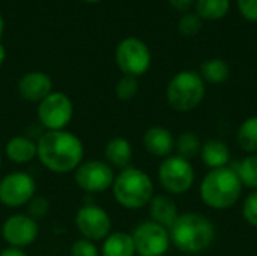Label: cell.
Wrapping results in <instances>:
<instances>
[{
    "mask_svg": "<svg viewBox=\"0 0 257 256\" xmlns=\"http://www.w3.org/2000/svg\"><path fill=\"white\" fill-rule=\"evenodd\" d=\"M242 217L244 220L257 228V190H253L242 204Z\"/></svg>",
    "mask_w": 257,
    "mask_h": 256,
    "instance_id": "obj_30",
    "label": "cell"
},
{
    "mask_svg": "<svg viewBox=\"0 0 257 256\" xmlns=\"http://www.w3.org/2000/svg\"><path fill=\"white\" fill-rule=\"evenodd\" d=\"M148 208L151 220L164 226L166 229H170L179 217L176 202L167 195H154Z\"/></svg>",
    "mask_w": 257,
    "mask_h": 256,
    "instance_id": "obj_17",
    "label": "cell"
},
{
    "mask_svg": "<svg viewBox=\"0 0 257 256\" xmlns=\"http://www.w3.org/2000/svg\"><path fill=\"white\" fill-rule=\"evenodd\" d=\"M242 183L233 167L209 170L200 183V198L212 210L232 208L242 195Z\"/></svg>",
    "mask_w": 257,
    "mask_h": 256,
    "instance_id": "obj_3",
    "label": "cell"
},
{
    "mask_svg": "<svg viewBox=\"0 0 257 256\" xmlns=\"http://www.w3.org/2000/svg\"><path fill=\"white\" fill-rule=\"evenodd\" d=\"M5 154L15 164H27L38 157L36 142L27 136H14L5 145Z\"/></svg>",
    "mask_w": 257,
    "mask_h": 256,
    "instance_id": "obj_18",
    "label": "cell"
},
{
    "mask_svg": "<svg viewBox=\"0 0 257 256\" xmlns=\"http://www.w3.org/2000/svg\"><path fill=\"white\" fill-rule=\"evenodd\" d=\"M75 226L81 235L89 241H104L111 234L110 214L96 204H84L75 214Z\"/></svg>",
    "mask_w": 257,
    "mask_h": 256,
    "instance_id": "obj_10",
    "label": "cell"
},
{
    "mask_svg": "<svg viewBox=\"0 0 257 256\" xmlns=\"http://www.w3.org/2000/svg\"><path fill=\"white\" fill-rule=\"evenodd\" d=\"M36 195V183L27 172H11L0 180V204L6 208H21Z\"/></svg>",
    "mask_w": 257,
    "mask_h": 256,
    "instance_id": "obj_11",
    "label": "cell"
},
{
    "mask_svg": "<svg viewBox=\"0 0 257 256\" xmlns=\"http://www.w3.org/2000/svg\"><path fill=\"white\" fill-rule=\"evenodd\" d=\"M5 60H6V48H5L3 44L0 42V66L5 63Z\"/></svg>",
    "mask_w": 257,
    "mask_h": 256,
    "instance_id": "obj_34",
    "label": "cell"
},
{
    "mask_svg": "<svg viewBox=\"0 0 257 256\" xmlns=\"http://www.w3.org/2000/svg\"><path fill=\"white\" fill-rule=\"evenodd\" d=\"M0 169H2V154H0Z\"/></svg>",
    "mask_w": 257,
    "mask_h": 256,
    "instance_id": "obj_37",
    "label": "cell"
},
{
    "mask_svg": "<svg viewBox=\"0 0 257 256\" xmlns=\"http://www.w3.org/2000/svg\"><path fill=\"white\" fill-rule=\"evenodd\" d=\"M104 161L114 170H123L131 166L133 161V146L120 136L111 137L104 148Z\"/></svg>",
    "mask_w": 257,
    "mask_h": 256,
    "instance_id": "obj_16",
    "label": "cell"
},
{
    "mask_svg": "<svg viewBox=\"0 0 257 256\" xmlns=\"http://www.w3.org/2000/svg\"><path fill=\"white\" fill-rule=\"evenodd\" d=\"M206 86L203 78L196 71H179L175 74L166 89L169 106L179 113L194 110L205 98Z\"/></svg>",
    "mask_w": 257,
    "mask_h": 256,
    "instance_id": "obj_5",
    "label": "cell"
},
{
    "mask_svg": "<svg viewBox=\"0 0 257 256\" xmlns=\"http://www.w3.org/2000/svg\"><path fill=\"white\" fill-rule=\"evenodd\" d=\"M3 32H5V20H3V17H2V14H0V39H2V36H3Z\"/></svg>",
    "mask_w": 257,
    "mask_h": 256,
    "instance_id": "obj_35",
    "label": "cell"
},
{
    "mask_svg": "<svg viewBox=\"0 0 257 256\" xmlns=\"http://www.w3.org/2000/svg\"><path fill=\"white\" fill-rule=\"evenodd\" d=\"M50 211V202L42 196H33L27 204V216L33 220H42Z\"/></svg>",
    "mask_w": 257,
    "mask_h": 256,
    "instance_id": "obj_28",
    "label": "cell"
},
{
    "mask_svg": "<svg viewBox=\"0 0 257 256\" xmlns=\"http://www.w3.org/2000/svg\"><path fill=\"white\" fill-rule=\"evenodd\" d=\"M131 237L137 256H164L172 244L169 229L152 220L137 225Z\"/></svg>",
    "mask_w": 257,
    "mask_h": 256,
    "instance_id": "obj_9",
    "label": "cell"
},
{
    "mask_svg": "<svg viewBox=\"0 0 257 256\" xmlns=\"http://www.w3.org/2000/svg\"><path fill=\"white\" fill-rule=\"evenodd\" d=\"M38 160L41 164L59 175L74 172L84 158V145L81 139L66 130L44 131L38 142Z\"/></svg>",
    "mask_w": 257,
    "mask_h": 256,
    "instance_id": "obj_1",
    "label": "cell"
},
{
    "mask_svg": "<svg viewBox=\"0 0 257 256\" xmlns=\"http://www.w3.org/2000/svg\"><path fill=\"white\" fill-rule=\"evenodd\" d=\"M114 60L123 75L140 77L148 72L152 63V54L148 44L139 38L122 39L114 51Z\"/></svg>",
    "mask_w": 257,
    "mask_h": 256,
    "instance_id": "obj_6",
    "label": "cell"
},
{
    "mask_svg": "<svg viewBox=\"0 0 257 256\" xmlns=\"http://www.w3.org/2000/svg\"><path fill=\"white\" fill-rule=\"evenodd\" d=\"M38 235V222L23 213L9 216L2 225V237L9 247L26 249L36 241Z\"/></svg>",
    "mask_w": 257,
    "mask_h": 256,
    "instance_id": "obj_13",
    "label": "cell"
},
{
    "mask_svg": "<svg viewBox=\"0 0 257 256\" xmlns=\"http://www.w3.org/2000/svg\"><path fill=\"white\" fill-rule=\"evenodd\" d=\"M143 146L149 154L166 158L172 155V152L175 151V137L172 131L167 130L166 127L154 125L145 131Z\"/></svg>",
    "mask_w": 257,
    "mask_h": 256,
    "instance_id": "obj_15",
    "label": "cell"
},
{
    "mask_svg": "<svg viewBox=\"0 0 257 256\" xmlns=\"http://www.w3.org/2000/svg\"><path fill=\"white\" fill-rule=\"evenodd\" d=\"M200 77L211 84H221L230 77V66L226 60L212 57L200 65Z\"/></svg>",
    "mask_w": 257,
    "mask_h": 256,
    "instance_id": "obj_21",
    "label": "cell"
},
{
    "mask_svg": "<svg viewBox=\"0 0 257 256\" xmlns=\"http://www.w3.org/2000/svg\"><path fill=\"white\" fill-rule=\"evenodd\" d=\"M244 187L257 190V154H250L233 166Z\"/></svg>",
    "mask_w": 257,
    "mask_h": 256,
    "instance_id": "obj_25",
    "label": "cell"
},
{
    "mask_svg": "<svg viewBox=\"0 0 257 256\" xmlns=\"http://www.w3.org/2000/svg\"><path fill=\"white\" fill-rule=\"evenodd\" d=\"M111 192L116 202L126 210H140L148 207L155 195L151 177L134 166L119 170L114 177Z\"/></svg>",
    "mask_w": 257,
    "mask_h": 256,
    "instance_id": "obj_4",
    "label": "cell"
},
{
    "mask_svg": "<svg viewBox=\"0 0 257 256\" xmlns=\"http://www.w3.org/2000/svg\"><path fill=\"white\" fill-rule=\"evenodd\" d=\"M71 256H101L98 246L93 241H89L86 238H78L72 243L71 250H69Z\"/></svg>",
    "mask_w": 257,
    "mask_h": 256,
    "instance_id": "obj_29",
    "label": "cell"
},
{
    "mask_svg": "<svg viewBox=\"0 0 257 256\" xmlns=\"http://www.w3.org/2000/svg\"><path fill=\"white\" fill-rule=\"evenodd\" d=\"M83 2H86V3H98L101 0H83Z\"/></svg>",
    "mask_w": 257,
    "mask_h": 256,
    "instance_id": "obj_36",
    "label": "cell"
},
{
    "mask_svg": "<svg viewBox=\"0 0 257 256\" xmlns=\"http://www.w3.org/2000/svg\"><path fill=\"white\" fill-rule=\"evenodd\" d=\"M230 0H196V14L202 20L217 21L227 15Z\"/></svg>",
    "mask_w": 257,
    "mask_h": 256,
    "instance_id": "obj_23",
    "label": "cell"
},
{
    "mask_svg": "<svg viewBox=\"0 0 257 256\" xmlns=\"http://www.w3.org/2000/svg\"><path fill=\"white\" fill-rule=\"evenodd\" d=\"M200 29H202V18L193 12H185L178 23V30L182 36H194L200 32Z\"/></svg>",
    "mask_w": 257,
    "mask_h": 256,
    "instance_id": "obj_27",
    "label": "cell"
},
{
    "mask_svg": "<svg viewBox=\"0 0 257 256\" xmlns=\"http://www.w3.org/2000/svg\"><path fill=\"white\" fill-rule=\"evenodd\" d=\"M18 94L24 101L41 103L53 92V80L47 72L42 71H29L18 80L17 84Z\"/></svg>",
    "mask_w": 257,
    "mask_h": 256,
    "instance_id": "obj_14",
    "label": "cell"
},
{
    "mask_svg": "<svg viewBox=\"0 0 257 256\" xmlns=\"http://www.w3.org/2000/svg\"><path fill=\"white\" fill-rule=\"evenodd\" d=\"M38 121L45 131L65 130L74 118V104L63 92H51L38 104Z\"/></svg>",
    "mask_w": 257,
    "mask_h": 256,
    "instance_id": "obj_8",
    "label": "cell"
},
{
    "mask_svg": "<svg viewBox=\"0 0 257 256\" xmlns=\"http://www.w3.org/2000/svg\"><path fill=\"white\" fill-rule=\"evenodd\" d=\"M0 256H29L26 253L24 249H18V247H5L2 252H0Z\"/></svg>",
    "mask_w": 257,
    "mask_h": 256,
    "instance_id": "obj_33",
    "label": "cell"
},
{
    "mask_svg": "<svg viewBox=\"0 0 257 256\" xmlns=\"http://www.w3.org/2000/svg\"><path fill=\"white\" fill-rule=\"evenodd\" d=\"M196 180L194 167L191 161L179 157L169 155L163 158L158 167V181L161 187L170 195H184L187 193Z\"/></svg>",
    "mask_w": 257,
    "mask_h": 256,
    "instance_id": "obj_7",
    "label": "cell"
},
{
    "mask_svg": "<svg viewBox=\"0 0 257 256\" xmlns=\"http://www.w3.org/2000/svg\"><path fill=\"white\" fill-rule=\"evenodd\" d=\"M139 92V80L131 75H122L116 86H114V94L119 101H131Z\"/></svg>",
    "mask_w": 257,
    "mask_h": 256,
    "instance_id": "obj_26",
    "label": "cell"
},
{
    "mask_svg": "<svg viewBox=\"0 0 257 256\" xmlns=\"http://www.w3.org/2000/svg\"><path fill=\"white\" fill-rule=\"evenodd\" d=\"M114 170L104 160H83L74 170V180L78 189L86 193H104L111 189Z\"/></svg>",
    "mask_w": 257,
    "mask_h": 256,
    "instance_id": "obj_12",
    "label": "cell"
},
{
    "mask_svg": "<svg viewBox=\"0 0 257 256\" xmlns=\"http://www.w3.org/2000/svg\"><path fill=\"white\" fill-rule=\"evenodd\" d=\"M101 256H137L131 234L128 232H111L99 249Z\"/></svg>",
    "mask_w": 257,
    "mask_h": 256,
    "instance_id": "obj_20",
    "label": "cell"
},
{
    "mask_svg": "<svg viewBox=\"0 0 257 256\" xmlns=\"http://www.w3.org/2000/svg\"><path fill=\"white\" fill-rule=\"evenodd\" d=\"M241 15L251 23H257V0H238Z\"/></svg>",
    "mask_w": 257,
    "mask_h": 256,
    "instance_id": "obj_31",
    "label": "cell"
},
{
    "mask_svg": "<svg viewBox=\"0 0 257 256\" xmlns=\"http://www.w3.org/2000/svg\"><path fill=\"white\" fill-rule=\"evenodd\" d=\"M202 142L200 137L194 131H185L175 140V151L176 155L191 161L194 157L200 154Z\"/></svg>",
    "mask_w": 257,
    "mask_h": 256,
    "instance_id": "obj_24",
    "label": "cell"
},
{
    "mask_svg": "<svg viewBox=\"0 0 257 256\" xmlns=\"http://www.w3.org/2000/svg\"><path fill=\"white\" fill-rule=\"evenodd\" d=\"M167 2L173 9H176L179 12H187L194 0H167Z\"/></svg>",
    "mask_w": 257,
    "mask_h": 256,
    "instance_id": "obj_32",
    "label": "cell"
},
{
    "mask_svg": "<svg viewBox=\"0 0 257 256\" xmlns=\"http://www.w3.org/2000/svg\"><path fill=\"white\" fill-rule=\"evenodd\" d=\"M238 145L248 154H257V115L242 121L236 134Z\"/></svg>",
    "mask_w": 257,
    "mask_h": 256,
    "instance_id": "obj_22",
    "label": "cell"
},
{
    "mask_svg": "<svg viewBox=\"0 0 257 256\" xmlns=\"http://www.w3.org/2000/svg\"><path fill=\"white\" fill-rule=\"evenodd\" d=\"M172 244L184 253L205 252L215 240V226L203 214L184 213L179 214L173 226L169 229Z\"/></svg>",
    "mask_w": 257,
    "mask_h": 256,
    "instance_id": "obj_2",
    "label": "cell"
},
{
    "mask_svg": "<svg viewBox=\"0 0 257 256\" xmlns=\"http://www.w3.org/2000/svg\"><path fill=\"white\" fill-rule=\"evenodd\" d=\"M200 157H202L203 164L209 170L220 169V167L229 166V161H230V149H229V146L224 142H221L218 139H211V140H206L202 145Z\"/></svg>",
    "mask_w": 257,
    "mask_h": 256,
    "instance_id": "obj_19",
    "label": "cell"
}]
</instances>
